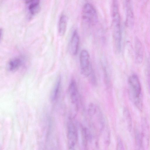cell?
Listing matches in <instances>:
<instances>
[{
    "label": "cell",
    "instance_id": "1",
    "mask_svg": "<svg viewBox=\"0 0 150 150\" xmlns=\"http://www.w3.org/2000/svg\"><path fill=\"white\" fill-rule=\"evenodd\" d=\"M128 83L130 99L136 107L141 110L142 106L141 88L138 76L135 74L131 75L128 79Z\"/></svg>",
    "mask_w": 150,
    "mask_h": 150
},
{
    "label": "cell",
    "instance_id": "2",
    "mask_svg": "<svg viewBox=\"0 0 150 150\" xmlns=\"http://www.w3.org/2000/svg\"><path fill=\"white\" fill-rule=\"evenodd\" d=\"M112 29L114 47L119 53L121 50L122 38L120 16L115 15L112 17Z\"/></svg>",
    "mask_w": 150,
    "mask_h": 150
},
{
    "label": "cell",
    "instance_id": "3",
    "mask_svg": "<svg viewBox=\"0 0 150 150\" xmlns=\"http://www.w3.org/2000/svg\"><path fill=\"white\" fill-rule=\"evenodd\" d=\"M81 19L83 23L88 27L93 25L97 22V13L91 4L87 3L84 5L81 13Z\"/></svg>",
    "mask_w": 150,
    "mask_h": 150
},
{
    "label": "cell",
    "instance_id": "4",
    "mask_svg": "<svg viewBox=\"0 0 150 150\" xmlns=\"http://www.w3.org/2000/svg\"><path fill=\"white\" fill-rule=\"evenodd\" d=\"M88 113L93 122L94 127L99 131H102L105 127V122L99 108L94 104H91L89 107Z\"/></svg>",
    "mask_w": 150,
    "mask_h": 150
},
{
    "label": "cell",
    "instance_id": "5",
    "mask_svg": "<svg viewBox=\"0 0 150 150\" xmlns=\"http://www.w3.org/2000/svg\"><path fill=\"white\" fill-rule=\"evenodd\" d=\"M79 61L81 74L85 77L90 76L93 71L90 55L86 50H83L81 52Z\"/></svg>",
    "mask_w": 150,
    "mask_h": 150
},
{
    "label": "cell",
    "instance_id": "6",
    "mask_svg": "<svg viewBox=\"0 0 150 150\" xmlns=\"http://www.w3.org/2000/svg\"><path fill=\"white\" fill-rule=\"evenodd\" d=\"M67 137L69 149H74L77 143V133L76 127L71 119L67 125Z\"/></svg>",
    "mask_w": 150,
    "mask_h": 150
},
{
    "label": "cell",
    "instance_id": "7",
    "mask_svg": "<svg viewBox=\"0 0 150 150\" xmlns=\"http://www.w3.org/2000/svg\"><path fill=\"white\" fill-rule=\"evenodd\" d=\"M69 92L73 110L75 114L78 108L79 93L76 83L74 80H72L70 83Z\"/></svg>",
    "mask_w": 150,
    "mask_h": 150
},
{
    "label": "cell",
    "instance_id": "8",
    "mask_svg": "<svg viewBox=\"0 0 150 150\" xmlns=\"http://www.w3.org/2000/svg\"><path fill=\"white\" fill-rule=\"evenodd\" d=\"M79 37L77 31L74 30L72 34L69 46L70 53L72 55L77 54L79 46Z\"/></svg>",
    "mask_w": 150,
    "mask_h": 150
},
{
    "label": "cell",
    "instance_id": "9",
    "mask_svg": "<svg viewBox=\"0 0 150 150\" xmlns=\"http://www.w3.org/2000/svg\"><path fill=\"white\" fill-rule=\"evenodd\" d=\"M23 59L19 57H16L10 59L8 62L6 68L8 71L14 72L18 70L23 64Z\"/></svg>",
    "mask_w": 150,
    "mask_h": 150
},
{
    "label": "cell",
    "instance_id": "10",
    "mask_svg": "<svg viewBox=\"0 0 150 150\" xmlns=\"http://www.w3.org/2000/svg\"><path fill=\"white\" fill-rule=\"evenodd\" d=\"M134 42L135 60L137 63L140 64L142 62L143 59L142 45L138 38H136Z\"/></svg>",
    "mask_w": 150,
    "mask_h": 150
},
{
    "label": "cell",
    "instance_id": "11",
    "mask_svg": "<svg viewBox=\"0 0 150 150\" xmlns=\"http://www.w3.org/2000/svg\"><path fill=\"white\" fill-rule=\"evenodd\" d=\"M67 18L64 15H62L60 17L58 24V32L59 35L63 36L65 34L67 28Z\"/></svg>",
    "mask_w": 150,
    "mask_h": 150
},
{
    "label": "cell",
    "instance_id": "12",
    "mask_svg": "<svg viewBox=\"0 0 150 150\" xmlns=\"http://www.w3.org/2000/svg\"><path fill=\"white\" fill-rule=\"evenodd\" d=\"M29 4L28 9L31 14L35 15L40 11V0H33Z\"/></svg>",
    "mask_w": 150,
    "mask_h": 150
},
{
    "label": "cell",
    "instance_id": "13",
    "mask_svg": "<svg viewBox=\"0 0 150 150\" xmlns=\"http://www.w3.org/2000/svg\"><path fill=\"white\" fill-rule=\"evenodd\" d=\"M61 78L59 76L57 79L52 93V99L53 100L57 99L59 93L61 88Z\"/></svg>",
    "mask_w": 150,
    "mask_h": 150
},
{
    "label": "cell",
    "instance_id": "14",
    "mask_svg": "<svg viewBox=\"0 0 150 150\" xmlns=\"http://www.w3.org/2000/svg\"><path fill=\"white\" fill-rule=\"evenodd\" d=\"M124 115L125 117L129 131H130L132 126V119L131 116L128 110L126 108L124 110Z\"/></svg>",
    "mask_w": 150,
    "mask_h": 150
},
{
    "label": "cell",
    "instance_id": "15",
    "mask_svg": "<svg viewBox=\"0 0 150 150\" xmlns=\"http://www.w3.org/2000/svg\"><path fill=\"white\" fill-rule=\"evenodd\" d=\"M135 137L136 144L138 147L141 149L143 146L142 135L137 130L135 131Z\"/></svg>",
    "mask_w": 150,
    "mask_h": 150
},
{
    "label": "cell",
    "instance_id": "16",
    "mask_svg": "<svg viewBox=\"0 0 150 150\" xmlns=\"http://www.w3.org/2000/svg\"><path fill=\"white\" fill-rule=\"evenodd\" d=\"M146 77L148 87L150 94V65H149L146 71Z\"/></svg>",
    "mask_w": 150,
    "mask_h": 150
},
{
    "label": "cell",
    "instance_id": "17",
    "mask_svg": "<svg viewBox=\"0 0 150 150\" xmlns=\"http://www.w3.org/2000/svg\"><path fill=\"white\" fill-rule=\"evenodd\" d=\"M117 148L118 150L124 149V146L122 141L119 137L117 138Z\"/></svg>",
    "mask_w": 150,
    "mask_h": 150
},
{
    "label": "cell",
    "instance_id": "18",
    "mask_svg": "<svg viewBox=\"0 0 150 150\" xmlns=\"http://www.w3.org/2000/svg\"><path fill=\"white\" fill-rule=\"evenodd\" d=\"M3 31L2 29L1 28L0 29V38H1V40L2 37L3 36Z\"/></svg>",
    "mask_w": 150,
    "mask_h": 150
},
{
    "label": "cell",
    "instance_id": "19",
    "mask_svg": "<svg viewBox=\"0 0 150 150\" xmlns=\"http://www.w3.org/2000/svg\"><path fill=\"white\" fill-rule=\"evenodd\" d=\"M33 0H24V1L27 4L29 3Z\"/></svg>",
    "mask_w": 150,
    "mask_h": 150
}]
</instances>
